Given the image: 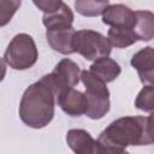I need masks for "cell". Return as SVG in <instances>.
I'll use <instances>...</instances> for the list:
<instances>
[{
    "instance_id": "cell-1",
    "label": "cell",
    "mask_w": 154,
    "mask_h": 154,
    "mask_svg": "<svg viewBox=\"0 0 154 154\" xmlns=\"http://www.w3.org/2000/svg\"><path fill=\"white\" fill-rule=\"evenodd\" d=\"M97 141L106 150L125 149L128 146H149L153 143L152 114L122 117L112 122L99 135Z\"/></svg>"
},
{
    "instance_id": "cell-2",
    "label": "cell",
    "mask_w": 154,
    "mask_h": 154,
    "mask_svg": "<svg viewBox=\"0 0 154 154\" xmlns=\"http://www.w3.org/2000/svg\"><path fill=\"white\" fill-rule=\"evenodd\" d=\"M55 109V95L42 81L30 84L23 93L19 103V117L22 122L32 129L48 125Z\"/></svg>"
},
{
    "instance_id": "cell-3",
    "label": "cell",
    "mask_w": 154,
    "mask_h": 154,
    "mask_svg": "<svg viewBox=\"0 0 154 154\" xmlns=\"http://www.w3.org/2000/svg\"><path fill=\"white\" fill-rule=\"evenodd\" d=\"M81 81L85 87L84 95L88 101L85 116L90 119H101L109 111V91L107 84L94 76L89 70L81 72Z\"/></svg>"
},
{
    "instance_id": "cell-4",
    "label": "cell",
    "mask_w": 154,
    "mask_h": 154,
    "mask_svg": "<svg viewBox=\"0 0 154 154\" xmlns=\"http://www.w3.org/2000/svg\"><path fill=\"white\" fill-rule=\"evenodd\" d=\"M38 58V52L34 38L25 32L17 34L8 43L4 61L13 70H28L32 67Z\"/></svg>"
},
{
    "instance_id": "cell-5",
    "label": "cell",
    "mask_w": 154,
    "mask_h": 154,
    "mask_svg": "<svg viewBox=\"0 0 154 154\" xmlns=\"http://www.w3.org/2000/svg\"><path fill=\"white\" fill-rule=\"evenodd\" d=\"M73 53L81 54L83 58L90 61H95L100 58L108 57L112 51L106 36L99 31L82 29L75 32L72 38Z\"/></svg>"
},
{
    "instance_id": "cell-6",
    "label": "cell",
    "mask_w": 154,
    "mask_h": 154,
    "mask_svg": "<svg viewBox=\"0 0 154 154\" xmlns=\"http://www.w3.org/2000/svg\"><path fill=\"white\" fill-rule=\"evenodd\" d=\"M81 69L71 59H61L53 71L48 75L41 77V79L53 90L57 96L61 90L67 88H73L78 84L81 79Z\"/></svg>"
},
{
    "instance_id": "cell-7",
    "label": "cell",
    "mask_w": 154,
    "mask_h": 154,
    "mask_svg": "<svg viewBox=\"0 0 154 154\" xmlns=\"http://www.w3.org/2000/svg\"><path fill=\"white\" fill-rule=\"evenodd\" d=\"M66 143L75 154H107L106 148L83 129H71L66 134Z\"/></svg>"
},
{
    "instance_id": "cell-8",
    "label": "cell",
    "mask_w": 154,
    "mask_h": 154,
    "mask_svg": "<svg viewBox=\"0 0 154 154\" xmlns=\"http://www.w3.org/2000/svg\"><path fill=\"white\" fill-rule=\"evenodd\" d=\"M59 107L71 117H79L85 114L88 109V101L84 93L76 90L75 88H67L61 90L57 96Z\"/></svg>"
},
{
    "instance_id": "cell-9",
    "label": "cell",
    "mask_w": 154,
    "mask_h": 154,
    "mask_svg": "<svg viewBox=\"0 0 154 154\" xmlns=\"http://www.w3.org/2000/svg\"><path fill=\"white\" fill-rule=\"evenodd\" d=\"M102 22L111 28L134 29L136 14L135 11L123 4H109L102 13Z\"/></svg>"
},
{
    "instance_id": "cell-10",
    "label": "cell",
    "mask_w": 154,
    "mask_h": 154,
    "mask_svg": "<svg viewBox=\"0 0 154 154\" xmlns=\"http://www.w3.org/2000/svg\"><path fill=\"white\" fill-rule=\"evenodd\" d=\"M76 30L73 26H57L47 29L46 38L51 48L60 54L69 55L73 53L72 38Z\"/></svg>"
},
{
    "instance_id": "cell-11",
    "label": "cell",
    "mask_w": 154,
    "mask_h": 154,
    "mask_svg": "<svg viewBox=\"0 0 154 154\" xmlns=\"http://www.w3.org/2000/svg\"><path fill=\"white\" fill-rule=\"evenodd\" d=\"M131 65L136 69L140 81L146 85H153L154 77V51L150 46L140 49L131 58Z\"/></svg>"
},
{
    "instance_id": "cell-12",
    "label": "cell",
    "mask_w": 154,
    "mask_h": 154,
    "mask_svg": "<svg viewBox=\"0 0 154 154\" xmlns=\"http://www.w3.org/2000/svg\"><path fill=\"white\" fill-rule=\"evenodd\" d=\"M89 71L107 84L109 82H113L120 75L122 69L116 60L108 57H105V58H100L95 60L90 65Z\"/></svg>"
},
{
    "instance_id": "cell-13",
    "label": "cell",
    "mask_w": 154,
    "mask_h": 154,
    "mask_svg": "<svg viewBox=\"0 0 154 154\" xmlns=\"http://www.w3.org/2000/svg\"><path fill=\"white\" fill-rule=\"evenodd\" d=\"M134 32L140 41H150L154 36V14L150 11H135Z\"/></svg>"
},
{
    "instance_id": "cell-14",
    "label": "cell",
    "mask_w": 154,
    "mask_h": 154,
    "mask_svg": "<svg viewBox=\"0 0 154 154\" xmlns=\"http://www.w3.org/2000/svg\"><path fill=\"white\" fill-rule=\"evenodd\" d=\"M42 23L47 29L57 28V26H72L73 23V13L71 8L63 2L59 8L51 13H43Z\"/></svg>"
},
{
    "instance_id": "cell-15",
    "label": "cell",
    "mask_w": 154,
    "mask_h": 154,
    "mask_svg": "<svg viewBox=\"0 0 154 154\" xmlns=\"http://www.w3.org/2000/svg\"><path fill=\"white\" fill-rule=\"evenodd\" d=\"M107 40L112 47L125 48L134 45L137 41V37L132 29L129 28H111L107 32Z\"/></svg>"
},
{
    "instance_id": "cell-16",
    "label": "cell",
    "mask_w": 154,
    "mask_h": 154,
    "mask_svg": "<svg viewBox=\"0 0 154 154\" xmlns=\"http://www.w3.org/2000/svg\"><path fill=\"white\" fill-rule=\"evenodd\" d=\"M109 5L108 0H77L75 1L76 11L85 17H96L103 13L105 8Z\"/></svg>"
},
{
    "instance_id": "cell-17",
    "label": "cell",
    "mask_w": 154,
    "mask_h": 154,
    "mask_svg": "<svg viewBox=\"0 0 154 154\" xmlns=\"http://www.w3.org/2000/svg\"><path fill=\"white\" fill-rule=\"evenodd\" d=\"M135 106L144 112L152 113L154 108V88L153 85H144L135 100Z\"/></svg>"
},
{
    "instance_id": "cell-18",
    "label": "cell",
    "mask_w": 154,
    "mask_h": 154,
    "mask_svg": "<svg viewBox=\"0 0 154 154\" xmlns=\"http://www.w3.org/2000/svg\"><path fill=\"white\" fill-rule=\"evenodd\" d=\"M20 4V0H0V26H5L11 22Z\"/></svg>"
},
{
    "instance_id": "cell-19",
    "label": "cell",
    "mask_w": 154,
    "mask_h": 154,
    "mask_svg": "<svg viewBox=\"0 0 154 154\" xmlns=\"http://www.w3.org/2000/svg\"><path fill=\"white\" fill-rule=\"evenodd\" d=\"M63 1L61 0H35L34 5L37 6L41 11H43V13H51L53 11H55L57 8H59L61 6Z\"/></svg>"
},
{
    "instance_id": "cell-20",
    "label": "cell",
    "mask_w": 154,
    "mask_h": 154,
    "mask_svg": "<svg viewBox=\"0 0 154 154\" xmlns=\"http://www.w3.org/2000/svg\"><path fill=\"white\" fill-rule=\"evenodd\" d=\"M5 76H6V64L4 59L0 58V82L5 78Z\"/></svg>"
},
{
    "instance_id": "cell-21",
    "label": "cell",
    "mask_w": 154,
    "mask_h": 154,
    "mask_svg": "<svg viewBox=\"0 0 154 154\" xmlns=\"http://www.w3.org/2000/svg\"><path fill=\"white\" fill-rule=\"evenodd\" d=\"M106 152H107V154H130L125 149H111V150H106Z\"/></svg>"
}]
</instances>
